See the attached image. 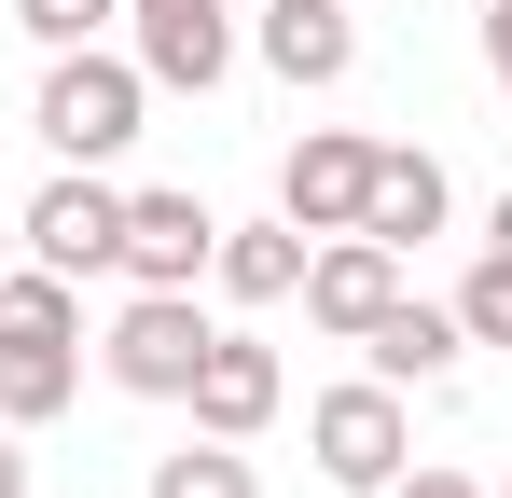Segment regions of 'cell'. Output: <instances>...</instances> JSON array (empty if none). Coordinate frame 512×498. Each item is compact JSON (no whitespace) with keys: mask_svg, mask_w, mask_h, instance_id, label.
Segmentation results:
<instances>
[{"mask_svg":"<svg viewBox=\"0 0 512 498\" xmlns=\"http://www.w3.org/2000/svg\"><path fill=\"white\" fill-rule=\"evenodd\" d=\"M208 249H222V222H208V194H125V291H194L208 277Z\"/></svg>","mask_w":512,"mask_h":498,"instance_id":"obj_8","label":"cell"},{"mask_svg":"<svg viewBox=\"0 0 512 498\" xmlns=\"http://www.w3.org/2000/svg\"><path fill=\"white\" fill-rule=\"evenodd\" d=\"M305 222H222V249H208V277H222V291H236V305H291V291H305Z\"/></svg>","mask_w":512,"mask_h":498,"instance_id":"obj_14","label":"cell"},{"mask_svg":"<svg viewBox=\"0 0 512 498\" xmlns=\"http://www.w3.org/2000/svg\"><path fill=\"white\" fill-rule=\"evenodd\" d=\"M153 498H263V471H250V443H180V457H153Z\"/></svg>","mask_w":512,"mask_h":498,"instance_id":"obj_15","label":"cell"},{"mask_svg":"<svg viewBox=\"0 0 512 498\" xmlns=\"http://www.w3.org/2000/svg\"><path fill=\"white\" fill-rule=\"evenodd\" d=\"M111 14H125V0H14V28H28L42 56H70V42H97Z\"/></svg>","mask_w":512,"mask_h":498,"instance_id":"obj_17","label":"cell"},{"mask_svg":"<svg viewBox=\"0 0 512 498\" xmlns=\"http://www.w3.org/2000/svg\"><path fill=\"white\" fill-rule=\"evenodd\" d=\"M263 70L291 83V97H319V83H346L360 70V14H346V0H263Z\"/></svg>","mask_w":512,"mask_h":498,"instance_id":"obj_9","label":"cell"},{"mask_svg":"<svg viewBox=\"0 0 512 498\" xmlns=\"http://www.w3.org/2000/svg\"><path fill=\"white\" fill-rule=\"evenodd\" d=\"M388 305H402V249L388 236H319L305 249V319L333 332V346H360Z\"/></svg>","mask_w":512,"mask_h":498,"instance_id":"obj_7","label":"cell"},{"mask_svg":"<svg viewBox=\"0 0 512 498\" xmlns=\"http://www.w3.org/2000/svg\"><path fill=\"white\" fill-rule=\"evenodd\" d=\"M457 332H471V346H512V249H485V263L457 277Z\"/></svg>","mask_w":512,"mask_h":498,"instance_id":"obj_16","label":"cell"},{"mask_svg":"<svg viewBox=\"0 0 512 498\" xmlns=\"http://www.w3.org/2000/svg\"><path fill=\"white\" fill-rule=\"evenodd\" d=\"M194 429L208 443H250V429H277V402H291V374H277V346L263 332H208V360H194Z\"/></svg>","mask_w":512,"mask_h":498,"instance_id":"obj_6","label":"cell"},{"mask_svg":"<svg viewBox=\"0 0 512 498\" xmlns=\"http://www.w3.org/2000/svg\"><path fill=\"white\" fill-rule=\"evenodd\" d=\"M485 83L512 97V0H485Z\"/></svg>","mask_w":512,"mask_h":498,"instance_id":"obj_19","label":"cell"},{"mask_svg":"<svg viewBox=\"0 0 512 498\" xmlns=\"http://www.w3.org/2000/svg\"><path fill=\"white\" fill-rule=\"evenodd\" d=\"M360 194H374V139L360 125H305L277 153V222H305V236H360Z\"/></svg>","mask_w":512,"mask_h":498,"instance_id":"obj_5","label":"cell"},{"mask_svg":"<svg viewBox=\"0 0 512 498\" xmlns=\"http://www.w3.org/2000/svg\"><path fill=\"white\" fill-rule=\"evenodd\" d=\"M360 360H374V374H388V388H443V374H457V360H471V332H457V305H416V291H402V305H388V319L360 332Z\"/></svg>","mask_w":512,"mask_h":498,"instance_id":"obj_13","label":"cell"},{"mask_svg":"<svg viewBox=\"0 0 512 498\" xmlns=\"http://www.w3.org/2000/svg\"><path fill=\"white\" fill-rule=\"evenodd\" d=\"M125 14H208V0H125Z\"/></svg>","mask_w":512,"mask_h":498,"instance_id":"obj_22","label":"cell"},{"mask_svg":"<svg viewBox=\"0 0 512 498\" xmlns=\"http://www.w3.org/2000/svg\"><path fill=\"white\" fill-rule=\"evenodd\" d=\"M305 443H319V485L388 498V471L416 457V415H402L388 374H360V388H319V402H305Z\"/></svg>","mask_w":512,"mask_h":498,"instance_id":"obj_2","label":"cell"},{"mask_svg":"<svg viewBox=\"0 0 512 498\" xmlns=\"http://www.w3.org/2000/svg\"><path fill=\"white\" fill-rule=\"evenodd\" d=\"M0 498H28V429H0Z\"/></svg>","mask_w":512,"mask_h":498,"instance_id":"obj_20","label":"cell"},{"mask_svg":"<svg viewBox=\"0 0 512 498\" xmlns=\"http://www.w3.org/2000/svg\"><path fill=\"white\" fill-rule=\"evenodd\" d=\"M208 332H222V319H208L194 291H125L97 360H111V388H125V402H180V388H194V360H208Z\"/></svg>","mask_w":512,"mask_h":498,"instance_id":"obj_3","label":"cell"},{"mask_svg":"<svg viewBox=\"0 0 512 498\" xmlns=\"http://www.w3.org/2000/svg\"><path fill=\"white\" fill-rule=\"evenodd\" d=\"M485 249H512V194H499V208H485Z\"/></svg>","mask_w":512,"mask_h":498,"instance_id":"obj_21","label":"cell"},{"mask_svg":"<svg viewBox=\"0 0 512 498\" xmlns=\"http://www.w3.org/2000/svg\"><path fill=\"white\" fill-rule=\"evenodd\" d=\"M125 28H139V83H167V97H208L236 70V0H208V14H125Z\"/></svg>","mask_w":512,"mask_h":498,"instance_id":"obj_10","label":"cell"},{"mask_svg":"<svg viewBox=\"0 0 512 498\" xmlns=\"http://www.w3.org/2000/svg\"><path fill=\"white\" fill-rule=\"evenodd\" d=\"M14 249L56 263V277H111V263H125V194H111L97 166H56V180L14 208Z\"/></svg>","mask_w":512,"mask_h":498,"instance_id":"obj_4","label":"cell"},{"mask_svg":"<svg viewBox=\"0 0 512 498\" xmlns=\"http://www.w3.org/2000/svg\"><path fill=\"white\" fill-rule=\"evenodd\" d=\"M0 263H14V222H0Z\"/></svg>","mask_w":512,"mask_h":498,"instance_id":"obj_23","label":"cell"},{"mask_svg":"<svg viewBox=\"0 0 512 498\" xmlns=\"http://www.w3.org/2000/svg\"><path fill=\"white\" fill-rule=\"evenodd\" d=\"M443 208H457L443 153H402V139H374V194H360V236L416 249V236H443Z\"/></svg>","mask_w":512,"mask_h":498,"instance_id":"obj_12","label":"cell"},{"mask_svg":"<svg viewBox=\"0 0 512 498\" xmlns=\"http://www.w3.org/2000/svg\"><path fill=\"white\" fill-rule=\"evenodd\" d=\"M70 402H84V332H14L0 319V429H42Z\"/></svg>","mask_w":512,"mask_h":498,"instance_id":"obj_11","label":"cell"},{"mask_svg":"<svg viewBox=\"0 0 512 498\" xmlns=\"http://www.w3.org/2000/svg\"><path fill=\"white\" fill-rule=\"evenodd\" d=\"M499 498H512V485H499Z\"/></svg>","mask_w":512,"mask_h":498,"instance_id":"obj_24","label":"cell"},{"mask_svg":"<svg viewBox=\"0 0 512 498\" xmlns=\"http://www.w3.org/2000/svg\"><path fill=\"white\" fill-rule=\"evenodd\" d=\"M388 498H485V485H471L457 457H402V471H388Z\"/></svg>","mask_w":512,"mask_h":498,"instance_id":"obj_18","label":"cell"},{"mask_svg":"<svg viewBox=\"0 0 512 498\" xmlns=\"http://www.w3.org/2000/svg\"><path fill=\"white\" fill-rule=\"evenodd\" d=\"M139 111H153V83H139V56H111V42H70L42 70V97H28V125H42L56 166H111L139 139Z\"/></svg>","mask_w":512,"mask_h":498,"instance_id":"obj_1","label":"cell"}]
</instances>
